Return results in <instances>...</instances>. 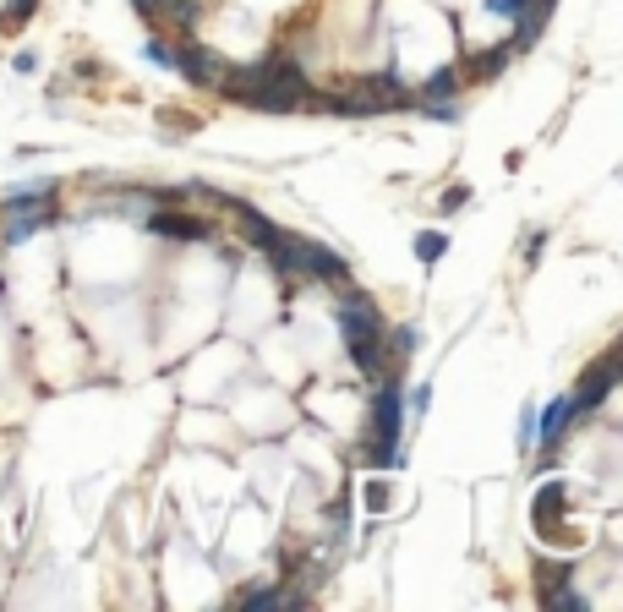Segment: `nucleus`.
Listing matches in <instances>:
<instances>
[{"label": "nucleus", "mask_w": 623, "mask_h": 612, "mask_svg": "<svg viewBox=\"0 0 623 612\" xmlns=\"http://www.w3.org/2000/svg\"><path fill=\"white\" fill-rule=\"evenodd\" d=\"M361 465H372V470H400L405 465V377H400V367H383L372 377V410H367Z\"/></svg>", "instance_id": "1"}, {"label": "nucleus", "mask_w": 623, "mask_h": 612, "mask_svg": "<svg viewBox=\"0 0 623 612\" xmlns=\"http://www.w3.org/2000/svg\"><path fill=\"white\" fill-rule=\"evenodd\" d=\"M345 296H339V334H345V345H350V361H355V372H367V377H378L383 367H393L388 361V323H383V312H378V301L367 296V290H350V284H339Z\"/></svg>", "instance_id": "2"}, {"label": "nucleus", "mask_w": 623, "mask_h": 612, "mask_svg": "<svg viewBox=\"0 0 623 612\" xmlns=\"http://www.w3.org/2000/svg\"><path fill=\"white\" fill-rule=\"evenodd\" d=\"M618 383H623V372H618V361H612V356L590 367V372L580 377V389L569 394V427H580L590 410H602V405H607V394L618 389Z\"/></svg>", "instance_id": "3"}, {"label": "nucleus", "mask_w": 623, "mask_h": 612, "mask_svg": "<svg viewBox=\"0 0 623 612\" xmlns=\"http://www.w3.org/2000/svg\"><path fill=\"white\" fill-rule=\"evenodd\" d=\"M224 66H230V60H219L214 50L191 44V39H175V60H170V72H181V77H186L191 88H219Z\"/></svg>", "instance_id": "4"}, {"label": "nucleus", "mask_w": 623, "mask_h": 612, "mask_svg": "<svg viewBox=\"0 0 623 612\" xmlns=\"http://www.w3.org/2000/svg\"><path fill=\"white\" fill-rule=\"evenodd\" d=\"M143 230L170 236V241H208V236H214V224H208L203 213H175L170 203H153V208H148V219H143Z\"/></svg>", "instance_id": "5"}, {"label": "nucleus", "mask_w": 623, "mask_h": 612, "mask_svg": "<svg viewBox=\"0 0 623 612\" xmlns=\"http://www.w3.org/2000/svg\"><path fill=\"white\" fill-rule=\"evenodd\" d=\"M301 246V279H323V284H345V257L339 252H328V246H317V241H295Z\"/></svg>", "instance_id": "6"}, {"label": "nucleus", "mask_w": 623, "mask_h": 612, "mask_svg": "<svg viewBox=\"0 0 623 612\" xmlns=\"http://www.w3.org/2000/svg\"><path fill=\"white\" fill-rule=\"evenodd\" d=\"M454 99H459V66H443V72H432L416 88V105H454Z\"/></svg>", "instance_id": "7"}, {"label": "nucleus", "mask_w": 623, "mask_h": 612, "mask_svg": "<svg viewBox=\"0 0 623 612\" xmlns=\"http://www.w3.org/2000/svg\"><path fill=\"white\" fill-rule=\"evenodd\" d=\"M44 224H55V203H44V208H22V213H12V224H6V246H17V241H27V236H39Z\"/></svg>", "instance_id": "8"}, {"label": "nucleus", "mask_w": 623, "mask_h": 612, "mask_svg": "<svg viewBox=\"0 0 623 612\" xmlns=\"http://www.w3.org/2000/svg\"><path fill=\"white\" fill-rule=\"evenodd\" d=\"M44 203H55V181H39V186H27V191H6V198H0V208H6V213L44 208Z\"/></svg>", "instance_id": "9"}, {"label": "nucleus", "mask_w": 623, "mask_h": 612, "mask_svg": "<svg viewBox=\"0 0 623 612\" xmlns=\"http://www.w3.org/2000/svg\"><path fill=\"white\" fill-rule=\"evenodd\" d=\"M153 17H164V22H170L175 34L186 39V27L197 22V0H153Z\"/></svg>", "instance_id": "10"}, {"label": "nucleus", "mask_w": 623, "mask_h": 612, "mask_svg": "<svg viewBox=\"0 0 623 612\" xmlns=\"http://www.w3.org/2000/svg\"><path fill=\"white\" fill-rule=\"evenodd\" d=\"M383 339H388V361H393V367H400V361L410 356V350L421 345V329H416V323H400V329H388Z\"/></svg>", "instance_id": "11"}, {"label": "nucleus", "mask_w": 623, "mask_h": 612, "mask_svg": "<svg viewBox=\"0 0 623 612\" xmlns=\"http://www.w3.org/2000/svg\"><path fill=\"white\" fill-rule=\"evenodd\" d=\"M416 257H421V263H443V257H448V236L443 230H421L416 236Z\"/></svg>", "instance_id": "12"}, {"label": "nucleus", "mask_w": 623, "mask_h": 612, "mask_svg": "<svg viewBox=\"0 0 623 612\" xmlns=\"http://www.w3.org/2000/svg\"><path fill=\"white\" fill-rule=\"evenodd\" d=\"M33 12H39V0H6V17H0V27L12 34V27H22Z\"/></svg>", "instance_id": "13"}, {"label": "nucleus", "mask_w": 623, "mask_h": 612, "mask_svg": "<svg viewBox=\"0 0 623 612\" xmlns=\"http://www.w3.org/2000/svg\"><path fill=\"white\" fill-rule=\"evenodd\" d=\"M541 601L547 607H564V612H580V607H590L580 591H569V585H557V591H541Z\"/></svg>", "instance_id": "14"}, {"label": "nucleus", "mask_w": 623, "mask_h": 612, "mask_svg": "<svg viewBox=\"0 0 623 612\" xmlns=\"http://www.w3.org/2000/svg\"><path fill=\"white\" fill-rule=\"evenodd\" d=\"M143 55L153 60V66H170V60H175V39H148Z\"/></svg>", "instance_id": "15"}, {"label": "nucleus", "mask_w": 623, "mask_h": 612, "mask_svg": "<svg viewBox=\"0 0 623 612\" xmlns=\"http://www.w3.org/2000/svg\"><path fill=\"white\" fill-rule=\"evenodd\" d=\"M361 498H367V508H372V514H383V508H388V481H383V476H372Z\"/></svg>", "instance_id": "16"}, {"label": "nucleus", "mask_w": 623, "mask_h": 612, "mask_svg": "<svg viewBox=\"0 0 623 612\" xmlns=\"http://www.w3.org/2000/svg\"><path fill=\"white\" fill-rule=\"evenodd\" d=\"M405 410H410V415H416V422H421V415H426V410H432V383H416V394L405 399Z\"/></svg>", "instance_id": "17"}, {"label": "nucleus", "mask_w": 623, "mask_h": 612, "mask_svg": "<svg viewBox=\"0 0 623 612\" xmlns=\"http://www.w3.org/2000/svg\"><path fill=\"white\" fill-rule=\"evenodd\" d=\"M241 607H284V585L279 591H241Z\"/></svg>", "instance_id": "18"}, {"label": "nucleus", "mask_w": 623, "mask_h": 612, "mask_svg": "<svg viewBox=\"0 0 623 612\" xmlns=\"http://www.w3.org/2000/svg\"><path fill=\"white\" fill-rule=\"evenodd\" d=\"M471 203V186H448L443 198H438V213H454V208H465Z\"/></svg>", "instance_id": "19"}, {"label": "nucleus", "mask_w": 623, "mask_h": 612, "mask_svg": "<svg viewBox=\"0 0 623 612\" xmlns=\"http://www.w3.org/2000/svg\"><path fill=\"white\" fill-rule=\"evenodd\" d=\"M569 574H574L569 563H547V569H541V591H557V585H569Z\"/></svg>", "instance_id": "20"}, {"label": "nucleus", "mask_w": 623, "mask_h": 612, "mask_svg": "<svg viewBox=\"0 0 623 612\" xmlns=\"http://www.w3.org/2000/svg\"><path fill=\"white\" fill-rule=\"evenodd\" d=\"M519 443H525V448H536V405H525V410H519Z\"/></svg>", "instance_id": "21"}, {"label": "nucleus", "mask_w": 623, "mask_h": 612, "mask_svg": "<svg viewBox=\"0 0 623 612\" xmlns=\"http://www.w3.org/2000/svg\"><path fill=\"white\" fill-rule=\"evenodd\" d=\"M426 120H459V105H416Z\"/></svg>", "instance_id": "22"}, {"label": "nucleus", "mask_w": 623, "mask_h": 612, "mask_svg": "<svg viewBox=\"0 0 623 612\" xmlns=\"http://www.w3.org/2000/svg\"><path fill=\"white\" fill-rule=\"evenodd\" d=\"M12 66H17L22 77H33V72H39V55H33V50H17V55H12Z\"/></svg>", "instance_id": "23"}, {"label": "nucleus", "mask_w": 623, "mask_h": 612, "mask_svg": "<svg viewBox=\"0 0 623 612\" xmlns=\"http://www.w3.org/2000/svg\"><path fill=\"white\" fill-rule=\"evenodd\" d=\"M541 246H547V230H536L531 241H525V257H531V263H536V257H541Z\"/></svg>", "instance_id": "24"}, {"label": "nucleus", "mask_w": 623, "mask_h": 612, "mask_svg": "<svg viewBox=\"0 0 623 612\" xmlns=\"http://www.w3.org/2000/svg\"><path fill=\"white\" fill-rule=\"evenodd\" d=\"M131 6H137L143 17H153V0H131Z\"/></svg>", "instance_id": "25"}, {"label": "nucleus", "mask_w": 623, "mask_h": 612, "mask_svg": "<svg viewBox=\"0 0 623 612\" xmlns=\"http://www.w3.org/2000/svg\"><path fill=\"white\" fill-rule=\"evenodd\" d=\"M612 361H618V372H623V345H618V350H612Z\"/></svg>", "instance_id": "26"}]
</instances>
